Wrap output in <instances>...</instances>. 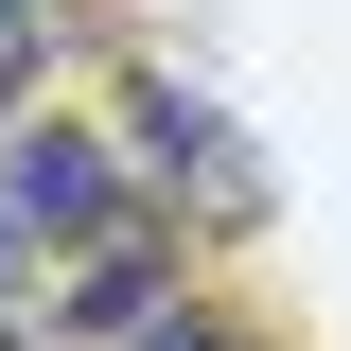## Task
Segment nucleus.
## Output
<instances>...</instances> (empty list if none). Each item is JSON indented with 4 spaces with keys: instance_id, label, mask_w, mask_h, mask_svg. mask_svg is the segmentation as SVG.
Wrapping results in <instances>:
<instances>
[{
    "instance_id": "2",
    "label": "nucleus",
    "mask_w": 351,
    "mask_h": 351,
    "mask_svg": "<svg viewBox=\"0 0 351 351\" xmlns=\"http://www.w3.org/2000/svg\"><path fill=\"white\" fill-rule=\"evenodd\" d=\"M158 316H176V228H141V211L71 228V281H53V334H71V351H123V334H158Z\"/></svg>"
},
{
    "instance_id": "3",
    "label": "nucleus",
    "mask_w": 351,
    "mask_h": 351,
    "mask_svg": "<svg viewBox=\"0 0 351 351\" xmlns=\"http://www.w3.org/2000/svg\"><path fill=\"white\" fill-rule=\"evenodd\" d=\"M123 351H263V334H246V316H193V299H176L158 334H123Z\"/></svg>"
},
{
    "instance_id": "1",
    "label": "nucleus",
    "mask_w": 351,
    "mask_h": 351,
    "mask_svg": "<svg viewBox=\"0 0 351 351\" xmlns=\"http://www.w3.org/2000/svg\"><path fill=\"white\" fill-rule=\"evenodd\" d=\"M123 193H158V211H193V228H263V158H246V123H228L211 88H176V71L123 88Z\"/></svg>"
}]
</instances>
